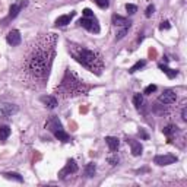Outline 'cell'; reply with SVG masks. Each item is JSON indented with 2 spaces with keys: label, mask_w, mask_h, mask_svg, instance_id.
I'll return each mask as SVG.
<instances>
[{
  "label": "cell",
  "mask_w": 187,
  "mask_h": 187,
  "mask_svg": "<svg viewBox=\"0 0 187 187\" xmlns=\"http://www.w3.org/2000/svg\"><path fill=\"white\" fill-rule=\"evenodd\" d=\"M40 101H41L45 107H49V108H54L56 105H57V99L54 97H50V95H42L40 98Z\"/></svg>",
  "instance_id": "cell-14"
},
{
  "label": "cell",
  "mask_w": 187,
  "mask_h": 187,
  "mask_svg": "<svg viewBox=\"0 0 187 187\" xmlns=\"http://www.w3.org/2000/svg\"><path fill=\"white\" fill-rule=\"evenodd\" d=\"M76 15V12H72L70 15H61V16H59L57 18V21H56V25L57 26H64V25L70 24V21L73 19V16Z\"/></svg>",
  "instance_id": "cell-12"
},
{
  "label": "cell",
  "mask_w": 187,
  "mask_h": 187,
  "mask_svg": "<svg viewBox=\"0 0 187 187\" xmlns=\"http://www.w3.org/2000/svg\"><path fill=\"white\" fill-rule=\"evenodd\" d=\"M101 9H107L110 6V0H94Z\"/></svg>",
  "instance_id": "cell-25"
},
{
  "label": "cell",
  "mask_w": 187,
  "mask_h": 187,
  "mask_svg": "<svg viewBox=\"0 0 187 187\" xmlns=\"http://www.w3.org/2000/svg\"><path fill=\"white\" fill-rule=\"evenodd\" d=\"M76 171H78V165L75 162V159H69L66 164V167L59 173V175H60V178H64L67 174H75Z\"/></svg>",
  "instance_id": "cell-7"
},
{
  "label": "cell",
  "mask_w": 187,
  "mask_h": 187,
  "mask_svg": "<svg viewBox=\"0 0 187 187\" xmlns=\"http://www.w3.org/2000/svg\"><path fill=\"white\" fill-rule=\"evenodd\" d=\"M177 129L178 127L177 126H174V124H169V126H167V127H164V134L167 136V139H168V142H171L173 140V136H174L175 133H177Z\"/></svg>",
  "instance_id": "cell-15"
},
{
  "label": "cell",
  "mask_w": 187,
  "mask_h": 187,
  "mask_svg": "<svg viewBox=\"0 0 187 187\" xmlns=\"http://www.w3.org/2000/svg\"><path fill=\"white\" fill-rule=\"evenodd\" d=\"M181 120L187 121V108H186V107H184V108H183V111H181Z\"/></svg>",
  "instance_id": "cell-33"
},
{
  "label": "cell",
  "mask_w": 187,
  "mask_h": 187,
  "mask_svg": "<svg viewBox=\"0 0 187 187\" xmlns=\"http://www.w3.org/2000/svg\"><path fill=\"white\" fill-rule=\"evenodd\" d=\"M105 142H107V145H108L110 151H117V148H119V139L117 138H113V136H107L105 138Z\"/></svg>",
  "instance_id": "cell-16"
},
{
  "label": "cell",
  "mask_w": 187,
  "mask_h": 187,
  "mask_svg": "<svg viewBox=\"0 0 187 187\" xmlns=\"http://www.w3.org/2000/svg\"><path fill=\"white\" fill-rule=\"evenodd\" d=\"M127 31H129V28H121V29L117 32L115 38H117V40H121V38H124V37H126V34H127Z\"/></svg>",
  "instance_id": "cell-26"
},
{
  "label": "cell",
  "mask_w": 187,
  "mask_h": 187,
  "mask_svg": "<svg viewBox=\"0 0 187 187\" xmlns=\"http://www.w3.org/2000/svg\"><path fill=\"white\" fill-rule=\"evenodd\" d=\"M89 88H91L89 85H86L84 80H80L76 73H73L72 70H66L60 86H57V89H56V94L63 98L76 97V95L88 94Z\"/></svg>",
  "instance_id": "cell-3"
},
{
  "label": "cell",
  "mask_w": 187,
  "mask_h": 187,
  "mask_svg": "<svg viewBox=\"0 0 187 187\" xmlns=\"http://www.w3.org/2000/svg\"><path fill=\"white\" fill-rule=\"evenodd\" d=\"M69 53L79 64L86 67L89 72L95 73V75H101L104 70V59L101 53L98 50H89L85 49L82 45L78 44H69Z\"/></svg>",
  "instance_id": "cell-2"
},
{
  "label": "cell",
  "mask_w": 187,
  "mask_h": 187,
  "mask_svg": "<svg viewBox=\"0 0 187 187\" xmlns=\"http://www.w3.org/2000/svg\"><path fill=\"white\" fill-rule=\"evenodd\" d=\"M84 16L85 18H94V12L91 9H85L84 10Z\"/></svg>",
  "instance_id": "cell-31"
},
{
  "label": "cell",
  "mask_w": 187,
  "mask_h": 187,
  "mask_svg": "<svg viewBox=\"0 0 187 187\" xmlns=\"http://www.w3.org/2000/svg\"><path fill=\"white\" fill-rule=\"evenodd\" d=\"M145 64H146V61H145V60H139L138 63H136V64H133V66L130 67V69H129V72H130V73L138 72L139 69H142V67L145 66Z\"/></svg>",
  "instance_id": "cell-23"
},
{
  "label": "cell",
  "mask_w": 187,
  "mask_h": 187,
  "mask_svg": "<svg viewBox=\"0 0 187 187\" xmlns=\"http://www.w3.org/2000/svg\"><path fill=\"white\" fill-rule=\"evenodd\" d=\"M18 110V105H15V104H2L0 105V114L5 115V117H9V115L16 114Z\"/></svg>",
  "instance_id": "cell-9"
},
{
  "label": "cell",
  "mask_w": 187,
  "mask_h": 187,
  "mask_svg": "<svg viewBox=\"0 0 187 187\" xmlns=\"http://www.w3.org/2000/svg\"><path fill=\"white\" fill-rule=\"evenodd\" d=\"M159 28L161 29H169V22L168 21H164V22H161V25H159Z\"/></svg>",
  "instance_id": "cell-32"
},
{
  "label": "cell",
  "mask_w": 187,
  "mask_h": 187,
  "mask_svg": "<svg viewBox=\"0 0 187 187\" xmlns=\"http://www.w3.org/2000/svg\"><path fill=\"white\" fill-rule=\"evenodd\" d=\"M45 129L50 130L51 133H56L57 130H61L63 126H61L60 120H59L57 117H50L49 120H47V123H45Z\"/></svg>",
  "instance_id": "cell-8"
},
{
  "label": "cell",
  "mask_w": 187,
  "mask_h": 187,
  "mask_svg": "<svg viewBox=\"0 0 187 187\" xmlns=\"http://www.w3.org/2000/svg\"><path fill=\"white\" fill-rule=\"evenodd\" d=\"M159 69H161L164 73H167V76H168L169 79H173L177 76V70H173V69H169V67L165 66V64H159Z\"/></svg>",
  "instance_id": "cell-18"
},
{
  "label": "cell",
  "mask_w": 187,
  "mask_h": 187,
  "mask_svg": "<svg viewBox=\"0 0 187 187\" xmlns=\"http://www.w3.org/2000/svg\"><path fill=\"white\" fill-rule=\"evenodd\" d=\"M5 177H6V178H9V180H16L18 183H22V177H21L18 173H6V174H5Z\"/></svg>",
  "instance_id": "cell-24"
},
{
  "label": "cell",
  "mask_w": 187,
  "mask_h": 187,
  "mask_svg": "<svg viewBox=\"0 0 187 187\" xmlns=\"http://www.w3.org/2000/svg\"><path fill=\"white\" fill-rule=\"evenodd\" d=\"M56 42V34H42L28 45L18 69L22 84L34 89H40L45 85L54 59Z\"/></svg>",
  "instance_id": "cell-1"
},
{
  "label": "cell",
  "mask_w": 187,
  "mask_h": 187,
  "mask_svg": "<svg viewBox=\"0 0 187 187\" xmlns=\"http://www.w3.org/2000/svg\"><path fill=\"white\" fill-rule=\"evenodd\" d=\"M108 159V162L111 164V165H115V164L119 162V158H117V155H113V157H108L107 158Z\"/></svg>",
  "instance_id": "cell-30"
},
{
  "label": "cell",
  "mask_w": 187,
  "mask_h": 187,
  "mask_svg": "<svg viewBox=\"0 0 187 187\" xmlns=\"http://www.w3.org/2000/svg\"><path fill=\"white\" fill-rule=\"evenodd\" d=\"M127 143L130 145V148H132V154L134 155V157H139V155L142 154V145L139 143L138 140L129 139V140H127Z\"/></svg>",
  "instance_id": "cell-13"
},
{
  "label": "cell",
  "mask_w": 187,
  "mask_h": 187,
  "mask_svg": "<svg viewBox=\"0 0 187 187\" xmlns=\"http://www.w3.org/2000/svg\"><path fill=\"white\" fill-rule=\"evenodd\" d=\"M95 169H97V168H95V164L89 162L86 167H85V174L88 175V177H92V175L95 174Z\"/></svg>",
  "instance_id": "cell-22"
},
{
  "label": "cell",
  "mask_w": 187,
  "mask_h": 187,
  "mask_svg": "<svg viewBox=\"0 0 187 187\" xmlns=\"http://www.w3.org/2000/svg\"><path fill=\"white\" fill-rule=\"evenodd\" d=\"M79 25L84 26L85 29L91 31V32H95V34L99 32V25H98V21L95 18H82L79 21Z\"/></svg>",
  "instance_id": "cell-4"
},
{
  "label": "cell",
  "mask_w": 187,
  "mask_h": 187,
  "mask_svg": "<svg viewBox=\"0 0 187 187\" xmlns=\"http://www.w3.org/2000/svg\"><path fill=\"white\" fill-rule=\"evenodd\" d=\"M177 161V157L174 155H157L154 158V162L157 165H169V164H174Z\"/></svg>",
  "instance_id": "cell-6"
},
{
  "label": "cell",
  "mask_w": 187,
  "mask_h": 187,
  "mask_svg": "<svg viewBox=\"0 0 187 187\" xmlns=\"http://www.w3.org/2000/svg\"><path fill=\"white\" fill-rule=\"evenodd\" d=\"M149 57H151V59H155V57H157V50L155 49L149 50Z\"/></svg>",
  "instance_id": "cell-34"
},
{
  "label": "cell",
  "mask_w": 187,
  "mask_h": 187,
  "mask_svg": "<svg viewBox=\"0 0 187 187\" xmlns=\"http://www.w3.org/2000/svg\"><path fill=\"white\" fill-rule=\"evenodd\" d=\"M54 136L59 139V140H61V142H70V138H69V134H67V133L64 132L63 129H61V130H57V132L54 133Z\"/></svg>",
  "instance_id": "cell-19"
},
{
  "label": "cell",
  "mask_w": 187,
  "mask_h": 187,
  "mask_svg": "<svg viewBox=\"0 0 187 187\" xmlns=\"http://www.w3.org/2000/svg\"><path fill=\"white\" fill-rule=\"evenodd\" d=\"M9 136H10V127L9 126H2L0 127V140L5 142Z\"/></svg>",
  "instance_id": "cell-17"
},
{
  "label": "cell",
  "mask_w": 187,
  "mask_h": 187,
  "mask_svg": "<svg viewBox=\"0 0 187 187\" xmlns=\"http://www.w3.org/2000/svg\"><path fill=\"white\" fill-rule=\"evenodd\" d=\"M175 99H177V95H175L174 91H171V89L164 91L162 94L159 95V98H158V101H159L161 104H165V105H168V104H174Z\"/></svg>",
  "instance_id": "cell-5"
},
{
  "label": "cell",
  "mask_w": 187,
  "mask_h": 187,
  "mask_svg": "<svg viewBox=\"0 0 187 187\" xmlns=\"http://www.w3.org/2000/svg\"><path fill=\"white\" fill-rule=\"evenodd\" d=\"M126 10L130 13V15H133V13H136L138 7L134 6V5H132V3H127V5H126Z\"/></svg>",
  "instance_id": "cell-27"
},
{
  "label": "cell",
  "mask_w": 187,
  "mask_h": 187,
  "mask_svg": "<svg viewBox=\"0 0 187 187\" xmlns=\"http://www.w3.org/2000/svg\"><path fill=\"white\" fill-rule=\"evenodd\" d=\"M133 104H134V107L138 110H140L142 104H143V97H142V94H134V97H133Z\"/></svg>",
  "instance_id": "cell-21"
},
{
  "label": "cell",
  "mask_w": 187,
  "mask_h": 187,
  "mask_svg": "<svg viewBox=\"0 0 187 187\" xmlns=\"http://www.w3.org/2000/svg\"><path fill=\"white\" fill-rule=\"evenodd\" d=\"M19 10H21V5H12L9 9V19H13L18 16Z\"/></svg>",
  "instance_id": "cell-20"
},
{
  "label": "cell",
  "mask_w": 187,
  "mask_h": 187,
  "mask_svg": "<svg viewBox=\"0 0 187 187\" xmlns=\"http://www.w3.org/2000/svg\"><path fill=\"white\" fill-rule=\"evenodd\" d=\"M157 91V85H149V86H146L145 91H143V94H146V95H149V94H152V92H155Z\"/></svg>",
  "instance_id": "cell-28"
},
{
  "label": "cell",
  "mask_w": 187,
  "mask_h": 187,
  "mask_svg": "<svg viewBox=\"0 0 187 187\" xmlns=\"http://www.w3.org/2000/svg\"><path fill=\"white\" fill-rule=\"evenodd\" d=\"M21 34H19V31H16V29H13V31H10L9 34L6 35V41L10 44V45H19L21 44Z\"/></svg>",
  "instance_id": "cell-10"
},
{
  "label": "cell",
  "mask_w": 187,
  "mask_h": 187,
  "mask_svg": "<svg viewBox=\"0 0 187 187\" xmlns=\"http://www.w3.org/2000/svg\"><path fill=\"white\" fill-rule=\"evenodd\" d=\"M154 12H155V7L152 6V5H149V6H148V9H146V12H145V16H146V18H151Z\"/></svg>",
  "instance_id": "cell-29"
},
{
  "label": "cell",
  "mask_w": 187,
  "mask_h": 187,
  "mask_svg": "<svg viewBox=\"0 0 187 187\" xmlns=\"http://www.w3.org/2000/svg\"><path fill=\"white\" fill-rule=\"evenodd\" d=\"M139 134H140L143 139H148V134L145 133V130H143V129H140V130H139Z\"/></svg>",
  "instance_id": "cell-35"
},
{
  "label": "cell",
  "mask_w": 187,
  "mask_h": 187,
  "mask_svg": "<svg viewBox=\"0 0 187 187\" xmlns=\"http://www.w3.org/2000/svg\"><path fill=\"white\" fill-rule=\"evenodd\" d=\"M113 24L115 26H120V28H130V21H127L126 18H123L120 15H113Z\"/></svg>",
  "instance_id": "cell-11"
}]
</instances>
